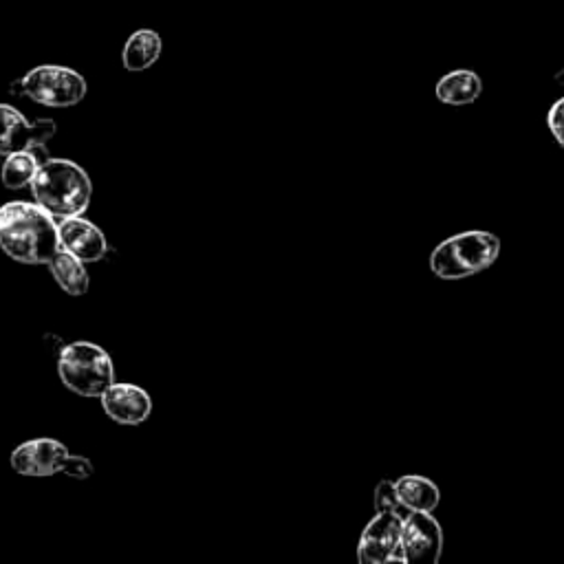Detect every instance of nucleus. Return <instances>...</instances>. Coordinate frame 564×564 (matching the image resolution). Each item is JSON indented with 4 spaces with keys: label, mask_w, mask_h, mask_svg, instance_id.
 I'll return each mask as SVG.
<instances>
[{
    "label": "nucleus",
    "mask_w": 564,
    "mask_h": 564,
    "mask_svg": "<svg viewBox=\"0 0 564 564\" xmlns=\"http://www.w3.org/2000/svg\"><path fill=\"white\" fill-rule=\"evenodd\" d=\"M482 93V82L480 77L469 70V68H458V70H449L447 75H443L436 86H434V95L438 101L447 104V106H467L474 104Z\"/></svg>",
    "instance_id": "f8f14e48"
},
{
    "label": "nucleus",
    "mask_w": 564,
    "mask_h": 564,
    "mask_svg": "<svg viewBox=\"0 0 564 564\" xmlns=\"http://www.w3.org/2000/svg\"><path fill=\"white\" fill-rule=\"evenodd\" d=\"M31 189L35 200L59 220L82 216L93 194L86 170L68 159H46L33 176Z\"/></svg>",
    "instance_id": "f03ea898"
},
{
    "label": "nucleus",
    "mask_w": 564,
    "mask_h": 564,
    "mask_svg": "<svg viewBox=\"0 0 564 564\" xmlns=\"http://www.w3.org/2000/svg\"><path fill=\"white\" fill-rule=\"evenodd\" d=\"M104 412L121 425H139L143 423L152 412V399L150 394L134 386V383H112L106 388V392L99 397Z\"/></svg>",
    "instance_id": "9d476101"
},
{
    "label": "nucleus",
    "mask_w": 564,
    "mask_h": 564,
    "mask_svg": "<svg viewBox=\"0 0 564 564\" xmlns=\"http://www.w3.org/2000/svg\"><path fill=\"white\" fill-rule=\"evenodd\" d=\"M59 245L82 262H97L108 251V242L101 229L82 216L59 220Z\"/></svg>",
    "instance_id": "9b49d317"
},
{
    "label": "nucleus",
    "mask_w": 564,
    "mask_h": 564,
    "mask_svg": "<svg viewBox=\"0 0 564 564\" xmlns=\"http://www.w3.org/2000/svg\"><path fill=\"white\" fill-rule=\"evenodd\" d=\"M375 509L377 513H397L401 520H405V516L410 513V509L399 500L394 480H381L375 489Z\"/></svg>",
    "instance_id": "f3484780"
},
{
    "label": "nucleus",
    "mask_w": 564,
    "mask_h": 564,
    "mask_svg": "<svg viewBox=\"0 0 564 564\" xmlns=\"http://www.w3.org/2000/svg\"><path fill=\"white\" fill-rule=\"evenodd\" d=\"M399 500L410 509V511H434L441 500L438 487L421 476V474H405L394 480Z\"/></svg>",
    "instance_id": "ddd939ff"
},
{
    "label": "nucleus",
    "mask_w": 564,
    "mask_h": 564,
    "mask_svg": "<svg viewBox=\"0 0 564 564\" xmlns=\"http://www.w3.org/2000/svg\"><path fill=\"white\" fill-rule=\"evenodd\" d=\"M401 518L397 513H377L364 529L357 557L361 564H386L403 562L405 555L401 549Z\"/></svg>",
    "instance_id": "0eeeda50"
},
{
    "label": "nucleus",
    "mask_w": 564,
    "mask_h": 564,
    "mask_svg": "<svg viewBox=\"0 0 564 564\" xmlns=\"http://www.w3.org/2000/svg\"><path fill=\"white\" fill-rule=\"evenodd\" d=\"M401 549L405 562H438L443 551V529L430 511H410L401 522Z\"/></svg>",
    "instance_id": "6e6552de"
},
{
    "label": "nucleus",
    "mask_w": 564,
    "mask_h": 564,
    "mask_svg": "<svg viewBox=\"0 0 564 564\" xmlns=\"http://www.w3.org/2000/svg\"><path fill=\"white\" fill-rule=\"evenodd\" d=\"M42 150H44V145H35L29 150L7 154L4 163H2V185L9 189H20L24 185H31L40 165L46 161V156L42 159V154H40Z\"/></svg>",
    "instance_id": "2eb2a0df"
},
{
    "label": "nucleus",
    "mask_w": 564,
    "mask_h": 564,
    "mask_svg": "<svg viewBox=\"0 0 564 564\" xmlns=\"http://www.w3.org/2000/svg\"><path fill=\"white\" fill-rule=\"evenodd\" d=\"M500 256V238L491 231H460L434 247L430 269L441 280H463L489 269Z\"/></svg>",
    "instance_id": "7ed1b4c3"
},
{
    "label": "nucleus",
    "mask_w": 564,
    "mask_h": 564,
    "mask_svg": "<svg viewBox=\"0 0 564 564\" xmlns=\"http://www.w3.org/2000/svg\"><path fill=\"white\" fill-rule=\"evenodd\" d=\"M57 375L79 397H101L115 383L110 355L93 341H73L59 350Z\"/></svg>",
    "instance_id": "20e7f679"
},
{
    "label": "nucleus",
    "mask_w": 564,
    "mask_h": 564,
    "mask_svg": "<svg viewBox=\"0 0 564 564\" xmlns=\"http://www.w3.org/2000/svg\"><path fill=\"white\" fill-rule=\"evenodd\" d=\"M46 264H48L55 282L68 295H84L88 291V273L84 269V262L77 256H73L70 251H66L64 247H59Z\"/></svg>",
    "instance_id": "dca6fc26"
},
{
    "label": "nucleus",
    "mask_w": 564,
    "mask_h": 564,
    "mask_svg": "<svg viewBox=\"0 0 564 564\" xmlns=\"http://www.w3.org/2000/svg\"><path fill=\"white\" fill-rule=\"evenodd\" d=\"M159 55H161L159 33L152 29H139L126 40L121 59L128 70L139 73V70L150 68L159 59Z\"/></svg>",
    "instance_id": "4468645a"
},
{
    "label": "nucleus",
    "mask_w": 564,
    "mask_h": 564,
    "mask_svg": "<svg viewBox=\"0 0 564 564\" xmlns=\"http://www.w3.org/2000/svg\"><path fill=\"white\" fill-rule=\"evenodd\" d=\"M55 134L53 119L26 121V117L9 104H0V154H13L35 145H44Z\"/></svg>",
    "instance_id": "1a4fd4ad"
},
{
    "label": "nucleus",
    "mask_w": 564,
    "mask_h": 564,
    "mask_svg": "<svg viewBox=\"0 0 564 564\" xmlns=\"http://www.w3.org/2000/svg\"><path fill=\"white\" fill-rule=\"evenodd\" d=\"M20 86L24 97L48 108H68L86 97V79L77 70L57 64L31 68L20 77Z\"/></svg>",
    "instance_id": "423d86ee"
},
{
    "label": "nucleus",
    "mask_w": 564,
    "mask_h": 564,
    "mask_svg": "<svg viewBox=\"0 0 564 564\" xmlns=\"http://www.w3.org/2000/svg\"><path fill=\"white\" fill-rule=\"evenodd\" d=\"M546 126L553 139L564 148V97H560L546 112Z\"/></svg>",
    "instance_id": "a211bd4d"
},
{
    "label": "nucleus",
    "mask_w": 564,
    "mask_h": 564,
    "mask_svg": "<svg viewBox=\"0 0 564 564\" xmlns=\"http://www.w3.org/2000/svg\"><path fill=\"white\" fill-rule=\"evenodd\" d=\"M59 223L40 203L0 207V249L22 264H46L59 249Z\"/></svg>",
    "instance_id": "f257e3e1"
},
{
    "label": "nucleus",
    "mask_w": 564,
    "mask_h": 564,
    "mask_svg": "<svg viewBox=\"0 0 564 564\" xmlns=\"http://www.w3.org/2000/svg\"><path fill=\"white\" fill-rule=\"evenodd\" d=\"M11 467L22 476L44 478L53 474H66L70 478H88L93 465L84 456H73L66 445L55 438H31L11 452Z\"/></svg>",
    "instance_id": "39448f33"
}]
</instances>
